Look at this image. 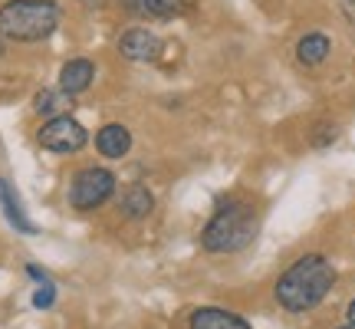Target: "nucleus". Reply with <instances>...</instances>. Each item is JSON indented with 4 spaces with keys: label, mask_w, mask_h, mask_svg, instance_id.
<instances>
[{
    "label": "nucleus",
    "mask_w": 355,
    "mask_h": 329,
    "mask_svg": "<svg viewBox=\"0 0 355 329\" xmlns=\"http://www.w3.org/2000/svg\"><path fill=\"white\" fill-rule=\"evenodd\" d=\"M336 283V270L322 253H306L277 280V300L290 313H306L326 300Z\"/></svg>",
    "instance_id": "1"
},
{
    "label": "nucleus",
    "mask_w": 355,
    "mask_h": 329,
    "mask_svg": "<svg viewBox=\"0 0 355 329\" xmlns=\"http://www.w3.org/2000/svg\"><path fill=\"white\" fill-rule=\"evenodd\" d=\"M60 17L63 10L53 0H10L0 7V37L17 43H37L56 33Z\"/></svg>",
    "instance_id": "2"
},
{
    "label": "nucleus",
    "mask_w": 355,
    "mask_h": 329,
    "mask_svg": "<svg viewBox=\"0 0 355 329\" xmlns=\"http://www.w3.org/2000/svg\"><path fill=\"white\" fill-rule=\"evenodd\" d=\"M254 230H257V211L254 204L247 201H234L227 208H220L207 228L201 234V247L211 253H230V251H241L247 244L254 241Z\"/></svg>",
    "instance_id": "3"
},
{
    "label": "nucleus",
    "mask_w": 355,
    "mask_h": 329,
    "mask_svg": "<svg viewBox=\"0 0 355 329\" xmlns=\"http://www.w3.org/2000/svg\"><path fill=\"white\" fill-rule=\"evenodd\" d=\"M37 142L53 155H76V152L86 149L89 132H86V126H83L79 119L60 112V115H50V119L40 126Z\"/></svg>",
    "instance_id": "4"
},
{
    "label": "nucleus",
    "mask_w": 355,
    "mask_h": 329,
    "mask_svg": "<svg viewBox=\"0 0 355 329\" xmlns=\"http://www.w3.org/2000/svg\"><path fill=\"white\" fill-rule=\"evenodd\" d=\"M115 194V175L109 168H83L69 185V204L76 211H96Z\"/></svg>",
    "instance_id": "5"
},
{
    "label": "nucleus",
    "mask_w": 355,
    "mask_h": 329,
    "mask_svg": "<svg viewBox=\"0 0 355 329\" xmlns=\"http://www.w3.org/2000/svg\"><path fill=\"white\" fill-rule=\"evenodd\" d=\"M119 53L125 60H132V63H152V60L162 56V40L155 37L152 30H145V26H132L119 40Z\"/></svg>",
    "instance_id": "6"
},
{
    "label": "nucleus",
    "mask_w": 355,
    "mask_h": 329,
    "mask_svg": "<svg viewBox=\"0 0 355 329\" xmlns=\"http://www.w3.org/2000/svg\"><path fill=\"white\" fill-rule=\"evenodd\" d=\"M191 329H254L247 319H241L230 310H220V306H201L191 313Z\"/></svg>",
    "instance_id": "7"
},
{
    "label": "nucleus",
    "mask_w": 355,
    "mask_h": 329,
    "mask_svg": "<svg viewBox=\"0 0 355 329\" xmlns=\"http://www.w3.org/2000/svg\"><path fill=\"white\" fill-rule=\"evenodd\" d=\"M92 79H96V66L92 60H69V63L60 69V89H63L66 96H79V92H86L92 86Z\"/></svg>",
    "instance_id": "8"
},
{
    "label": "nucleus",
    "mask_w": 355,
    "mask_h": 329,
    "mask_svg": "<svg viewBox=\"0 0 355 329\" xmlns=\"http://www.w3.org/2000/svg\"><path fill=\"white\" fill-rule=\"evenodd\" d=\"M96 149H99V155H105V158H122V155H128V149H132V132H128L125 126H119V122H109V126L99 128Z\"/></svg>",
    "instance_id": "9"
},
{
    "label": "nucleus",
    "mask_w": 355,
    "mask_h": 329,
    "mask_svg": "<svg viewBox=\"0 0 355 329\" xmlns=\"http://www.w3.org/2000/svg\"><path fill=\"white\" fill-rule=\"evenodd\" d=\"M0 204H3L7 221H10L20 234H37V228H33V224H30V217L24 214V204H20V198H17V191L10 188V181H7V178H0Z\"/></svg>",
    "instance_id": "10"
},
{
    "label": "nucleus",
    "mask_w": 355,
    "mask_h": 329,
    "mask_svg": "<svg viewBox=\"0 0 355 329\" xmlns=\"http://www.w3.org/2000/svg\"><path fill=\"white\" fill-rule=\"evenodd\" d=\"M332 43L326 33H306L300 43H296V60L303 66H319L326 56H329Z\"/></svg>",
    "instance_id": "11"
},
{
    "label": "nucleus",
    "mask_w": 355,
    "mask_h": 329,
    "mask_svg": "<svg viewBox=\"0 0 355 329\" xmlns=\"http://www.w3.org/2000/svg\"><path fill=\"white\" fill-rule=\"evenodd\" d=\"M155 208V198L152 191L145 188V185H132V188L122 194V214L132 217V221H139V217H148Z\"/></svg>",
    "instance_id": "12"
},
{
    "label": "nucleus",
    "mask_w": 355,
    "mask_h": 329,
    "mask_svg": "<svg viewBox=\"0 0 355 329\" xmlns=\"http://www.w3.org/2000/svg\"><path fill=\"white\" fill-rule=\"evenodd\" d=\"M194 3H198V0H141L139 13L171 20V17H184V13H191L194 10Z\"/></svg>",
    "instance_id": "13"
},
{
    "label": "nucleus",
    "mask_w": 355,
    "mask_h": 329,
    "mask_svg": "<svg viewBox=\"0 0 355 329\" xmlns=\"http://www.w3.org/2000/svg\"><path fill=\"white\" fill-rule=\"evenodd\" d=\"M69 99L73 96H66L63 89H43V92H37V99H33V109L40 115H60V106Z\"/></svg>",
    "instance_id": "14"
},
{
    "label": "nucleus",
    "mask_w": 355,
    "mask_h": 329,
    "mask_svg": "<svg viewBox=\"0 0 355 329\" xmlns=\"http://www.w3.org/2000/svg\"><path fill=\"white\" fill-rule=\"evenodd\" d=\"M339 139V128L332 126V122H319L316 128H313V145H316V149H322V145H329V142H336Z\"/></svg>",
    "instance_id": "15"
},
{
    "label": "nucleus",
    "mask_w": 355,
    "mask_h": 329,
    "mask_svg": "<svg viewBox=\"0 0 355 329\" xmlns=\"http://www.w3.org/2000/svg\"><path fill=\"white\" fill-rule=\"evenodd\" d=\"M53 300H56V287H53L50 280H46V283H40V290L33 293V306H37V310H50Z\"/></svg>",
    "instance_id": "16"
},
{
    "label": "nucleus",
    "mask_w": 355,
    "mask_h": 329,
    "mask_svg": "<svg viewBox=\"0 0 355 329\" xmlns=\"http://www.w3.org/2000/svg\"><path fill=\"white\" fill-rule=\"evenodd\" d=\"M339 3H343V13L355 24V0H339Z\"/></svg>",
    "instance_id": "17"
},
{
    "label": "nucleus",
    "mask_w": 355,
    "mask_h": 329,
    "mask_svg": "<svg viewBox=\"0 0 355 329\" xmlns=\"http://www.w3.org/2000/svg\"><path fill=\"white\" fill-rule=\"evenodd\" d=\"M79 3H83V7H89V10H102L109 0H79Z\"/></svg>",
    "instance_id": "18"
},
{
    "label": "nucleus",
    "mask_w": 355,
    "mask_h": 329,
    "mask_svg": "<svg viewBox=\"0 0 355 329\" xmlns=\"http://www.w3.org/2000/svg\"><path fill=\"white\" fill-rule=\"evenodd\" d=\"M349 323H352V326H355V300H352V303H349Z\"/></svg>",
    "instance_id": "19"
},
{
    "label": "nucleus",
    "mask_w": 355,
    "mask_h": 329,
    "mask_svg": "<svg viewBox=\"0 0 355 329\" xmlns=\"http://www.w3.org/2000/svg\"><path fill=\"white\" fill-rule=\"evenodd\" d=\"M339 329H355V326H352V323H349V326H339Z\"/></svg>",
    "instance_id": "20"
},
{
    "label": "nucleus",
    "mask_w": 355,
    "mask_h": 329,
    "mask_svg": "<svg viewBox=\"0 0 355 329\" xmlns=\"http://www.w3.org/2000/svg\"><path fill=\"white\" fill-rule=\"evenodd\" d=\"M0 53H3V40H0Z\"/></svg>",
    "instance_id": "21"
}]
</instances>
